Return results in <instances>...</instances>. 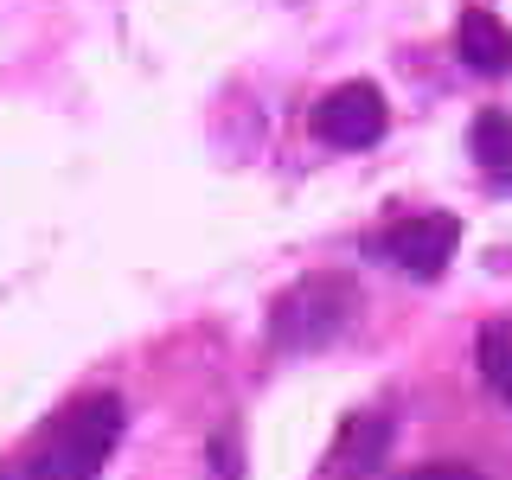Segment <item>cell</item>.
<instances>
[{
    "label": "cell",
    "mask_w": 512,
    "mask_h": 480,
    "mask_svg": "<svg viewBox=\"0 0 512 480\" xmlns=\"http://www.w3.org/2000/svg\"><path fill=\"white\" fill-rule=\"evenodd\" d=\"M480 372H487V384L506 397L512 410V327L500 320V327H480Z\"/></svg>",
    "instance_id": "8"
},
{
    "label": "cell",
    "mask_w": 512,
    "mask_h": 480,
    "mask_svg": "<svg viewBox=\"0 0 512 480\" xmlns=\"http://www.w3.org/2000/svg\"><path fill=\"white\" fill-rule=\"evenodd\" d=\"M384 448H391V416H384V410H359V416H346V423H340V442H333V468H346V474H372Z\"/></svg>",
    "instance_id": "6"
},
{
    "label": "cell",
    "mask_w": 512,
    "mask_h": 480,
    "mask_svg": "<svg viewBox=\"0 0 512 480\" xmlns=\"http://www.w3.org/2000/svg\"><path fill=\"white\" fill-rule=\"evenodd\" d=\"M404 480H480L474 468H455V461H442V468H410Z\"/></svg>",
    "instance_id": "9"
},
{
    "label": "cell",
    "mask_w": 512,
    "mask_h": 480,
    "mask_svg": "<svg viewBox=\"0 0 512 480\" xmlns=\"http://www.w3.org/2000/svg\"><path fill=\"white\" fill-rule=\"evenodd\" d=\"M455 52H461L468 71L500 77V71H512V32L493 20L487 7H468V13H461V26H455Z\"/></svg>",
    "instance_id": "5"
},
{
    "label": "cell",
    "mask_w": 512,
    "mask_h": 480,
    "mask_svg": "<svg viewBox=\"0 0 512 480\" xmlns=\"http://www.w3.org/2000/svg\"><path fill=\"white\" fill-rule=\"evenodd\" d=\"M384 122H391V109H384V96L372 84H340L327 90L314 103V141H327V148H372V141L384 135Z\"/></svg>",
    "instance_id": "4"
},
{
    "label": "cell",
    "mask_w": 512,
    "mask_h": 480,
    "mask_svg": "<svg viewBox=\"0 0 512 480\" xmlns=\"http://www.w3.org/2000/svg\"><path fill=\"white\" fill-rule=\"evenodd\" d=\"M352 314H359V288L346 276H301L269 314V340L276 352H320L352 327Z\"/></svg>",
    "instance_id": "2"
},
{
    "label": "cell",
    "mask_w": 512,
    "mask_h": 480,
    "mask_svg": "<svg viewBox=\"0 0 512 480\" xmlns=\"http://www.w3.org/2000/svg\"><path fill=\"white\" fill-rule=\"evenodd\" d=\"M468 148H474V160L493 173V180L512 186V116L506 109H480L474 128H468Z\"/></svg>",
    "instance_id": "7"
},
{
    "label": "cell",
    "mask_w": 512,
    "mask_h": 480,
    "mask_svg": "<svg viewBox=\"0 0 512 480\" xmlns=\"http://www.w3.org/2000/svg\"><path fill=\"white\" fill-rule=\"evenodd\" d=\"M455 244H461V218H448V212H423V218H397L372 250L384 256V263H397L404 276L429 282V276H442V269H448Z\"/></svg>",
    "instance_id": "3"
},
{
    "label": "cell",
    "mask_w": 512,
    "mask_h": 480,
    "mask_svg": "<svg viewBox=\"0 0 512 480\" xmlns=\"http://www.w3.org/2000/svg\"><path fill=\"white\" fill-rule=\"evenodd\" d=\"M116 442H122V397L116 391H90L64 416L45 423V436L32 442L20 480H96Z\"/></svg>",
    "instance_id": "1"
}]
</instances>
